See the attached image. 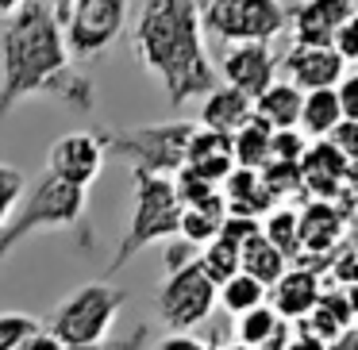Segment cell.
I'll return each mask as SVG.
<instances>
[{"label":"cell","instance_id":"1","mask_svg":"<svg viewBox=\"0 0 358 350\" xmlns=\"http://www.w3.org/2000/svg\"><path fill=\"white\" fill-rule=\"evenodd\" d=\"M31 96L62 101L73 112H93L96 85L73 70L55 20V4L20 0L16 16L0 31V119H8Z\"/></svg>","mask_w":358,"mask_h":350},{"label":"cell","instance_id":"2","mask_svg":"<svg viewBox=\"0 0 358 350\" xmlns=\"http://www.w3.org/2000/svg\"><path fill=\"white\" fill-rule=\"evenodd\" d=\"M131 54L162 85L173 108L208 96L220 85L212 58L204 50L201 4L193 0H150L139 4L131 27Z\"/></svg>","mask_w":358,"mask_h":350},{"label":"cell","instance_id":"3","mask_svg":"<svg viewBox=\"0 0 358 350\" xmlns=\"http://www.w3.org/2000/svg\"><path fill=\"white\" fill-rule=\"evenodd\" d=\"M89 219V193L62 185L50 173H39L24 189L16 212L0 227V265L12 258V250L24 247L39 231H81Z\"/></svg>","mask_w":358,"mask_h":350},{"label":"cell","instance_id":"4","mask_svg":"<svg viewBox=\"0 0 358 350\" xmlns=\"http://www.w3.org/2000/svg\"><path fill=\"white\" fill-rule=\"evenodd\" d=\"M131 8L127 0H58L55 20L62 27V43L70 54L73 70L104 58L116 39L131 27Z\"/></svg>","mask_w":358,"mask_h":350},{"label":"cell","instance_id":"5","mask_svg":"<svg viewBox=\"0 0 358 350\" xmlns=\"http://www.w3.org/2000/svg\"><path fill=\"white\" fill-rule=\"evenodd\" d=\"M131 189H135V204H131V219L127 231L116 247L108 273H120L135 254H143L155 242H170L178 239V224H181V204L173 196V181L170 177H150V173H131Z\"/></svg>","mask_w":358,"mask_h":350},{"label":"cell","instance_id":"6","mask_svg":"<svg viewBox=\"0 0 358 350\" xmlns=\"http://www.w3.org/2000/svg\"><path fill=\"white\" fill-rule=\"evenodd\" d=\"M196 124L170 119V124H143V127H116V131H96L104 143V154H116L131 166V173L150 177H173L185 166V147L193 139Z\"/></svg>","mask_w":358,"mask_h":350},{"label":"cell","instance_id":"7","mask_svg":"<svg viewBox=\"0 0 358 350\" xmlns=\"http://www.w3.org/2000/svg\"><path fill=\"white\" fill-rule=\"evenodd\" d=\"M127 304V293L116 289L112 281H89V285L66 293L62 300L55 304L47 319V331L70 347H93V342H104L116 323L120 308Z\"/></svg>","mask_w":358,"mask_h":350},{"label":"cell","instance_id":"8","mask_svg":"<svg viewBox=\"0 0 358 350\" xmlns=\"http://www.w3.org/2000/svg\"><path fill=\"white\" fill-rule=\"evenodd\" d=\"M201 27L216 35L224 47L266 43L289 27V4L273 0H208L201 4Z\"/></svg>","mask_w":358,"mask_h":350},{"label":"cell","instance_id":"9","mask_svg":"<svg viewBox=\"0 0 358 350\" xmlns=\"http://www.w3.org/2000/svg\"><path fill=\"white\" fill-rule=\"evenodd\" d=\"M155 308H158V319L170 327V335H189L193 327H201L212 316V308H216V285L193 262L162 281V289L155 296Z\"/></svg>","mask_w":358,"mask_h":350},{"label":"cell","instance_id":"10","mask_svg":"<svg viewBox=\"0 0 358 350\" xmlns=\"http://www.w3.org/2000/svg\"><path fill=\"white\" fill-rule=\"evenodd\" d=\"M104 158L108 154H104V143H101L96 131H70L50 147L47 173L58 177L62 185L89 193V185H93V181L101 177V170H104Z\"/></svg>","mask_w":358,"mask_h":350},{"label":"cell","instance_id":"11","mask_svg":"<svg viewBox=\"0 0 358 350\" xmlns=\"http://www.w3.org/2000/svg\"><path fill=\"white\" fill-rule=\"evenodd\" d=\"M224 78L220 85L243 93L247 101H258L266 89L278 81V58L266 43H243V47H224V58H220V73Z\"/></svg>","mask_w":358,"mask_h":350},{"label":"cell","instance_id":"12","mask_svg":"<svg viewBox=\"0 0 358 350\" xmlns=\"http://www.w3.org/2000/svg\"><path fill=\"white\" fill-rule=\"evenodd\" d=\"M355 12L350 0H312V4H293L289 8V27H293V47H316L331 50V39L339 24Z\"/></svg>","mask_w":358,"mask_h":350},{"label":"cell","instance_id":"13","mask_svg":"<svg viewBox=\"0 0 358 350\" xmlns=\"http://www.w3.org/2000/svg\"><path fill=\"white\" fill-rule=\"evenodd\" d=\"M285 81L296 89V93H324V89H335L347 73V66L339 62L335 50H316V47H293L285 58Z\"/></svg>","mask_w":358,"mask_h":350},{"label":"cell","instance_id":"14","mask_svg":"<svg viewBox=\"0 0 358 350\" xmlns=\"http://www.w3.org/2000/svg\"><path fill=\"white\" fill-rule=\"evenodd\" d=\"M320 293H324V285H320L316 270H304V265L293 270V265H289L278 285L266 289V304L273 308V316H278L281 323H301V319L316 308Z\"/></svg>","mask_w":358,"mask_h":350},{"label":"cell","instance_id":"15","mask_svg":"<svg viewBox=\"0 0 358 350\" xmlns=\"http://www.w3.org/2000/svg\"><path fill=\"white\" fill-rule=\"evenodd\" d=\"M347 235V224H343V212L327 200H308L304 212H296V239H301L304 254L327 258L339 239Z\"/></svg>","mask_w":358,"mask_h":350},{"label":"cell","instance_id":"16","mask_svg":"<svg viewBox=\"0 0 358 350\" xmlns=\"http://www.w3.org/2000/svg\"><path fill=\"white\" fill-rule=\"evenodd\" d=\"M296 170H301V193H312V200H327V196L339 193L343 177H347V158L327 139H320L308 143Z\"/></svg>","mask_w":358,"mask_h":350},{"label":"cell","instance_id":"17","mask_svg":"<svg viewBox=\"0 0 358 350\" xmlns=\"http://www.w3.org/2000/svg\"><path fill=\"white\" fill-rule=\"evenodd\" d=\"M181 170L196 173L201 181H208V185H224L227 173L235 170V158H231V135H216V131H204V127H196L193 139H189L185 147V166Z\"/></svg>","mask_w":358,"mask_h":350},{"label":"cell","instance_id":"18","mask_svg":"<svg viewBox=\"0 0 358 350\" xmlns=\"http://www.w3.org/2000/svg\"><path fill=\"white\" fill-rule=\"evenodd\" d=\"M350 327H355V319H350L347 293H343V289H324L316 308L296 323V331H304V335H312V339H320L324 347H331V342L343 339Z\"/></svg>","mask_w":358,"mask_h":350},{"label":"cell","instance_id":"19","mask_svg":"<svg viewBox=\"0 0 358 350\" xmlns=\"http://www.w3.org/2000/svg\"><path fill=\"white\" fill-rule=\"evenodd\" d=\"M250 116H255V101H247L227 85H216L201 104V127L216 135H235L239 127L250 124Z\"/></svg>","mask_w":358,"mask_h":350},{"label":"cell","instance_id":"20","mask_svg":"<svg viewBox=\"0 0 358 350\" xmlns=\"http://www.w3.org/2000/svg\"><path fill=\"white\" fill-rule=\"evenodd\" d=\"M301 104H304V93H296L289 81H273L255 101V119H262L270 131H296V124H301Z\"/></svg>","mask_w":358,"mask_h":350},{"label":"cell","instance_id":"21","mask_svg":"<svg viewBox=\"0 0 358 350\" xmlns=\"http://www.w3.org/2000/svg\"><path fill=\"white\" fill-rule=\"evenodd\" d=\"M285 270H289V262L270 247V242L262 239V231H258L255 239H247V242L239 247V273H247V277H250V281H258L262 289L278 285Z\"/></svg>","mask_w":358,"mask_h":350},{"label":"cell","instance_id":"22","mask_svg":"<svg viewBox=\"0 0 358 350\" xmlns=\"http://www.w3.org/2000/svg\"><path fill=\"white\" fill-rule=\"evenodd\" d=\"M343 124V112H339V101H335V89H324V93H304V104H301V135L312 143L327 139L335 127Z\"/></svg>","mask_w":358,"mask_h":350},{"label":"cell","instance_id":"23","mask_svg":"<svg viewBox=\"0 0 358 350\" xmlns=\"http://www.w3.org/2000/svg\"><path fill=\"white\" fill-rule=\"evenodd\" d=\"M270 139L273 131L262 124V119L250 116L247 127H239V131L231 135V158H235V170H262L266 162H270Z\"/></svg>","mask_w":358,"mask_h":350},{"label":"cell","instance_id":"24","mask_svg":"<svg viewBox=\"0 0 358 350\" xmlns=\"http://www.w3.org/2000/svg\"><path fill=\"white\" fill-rule=\"evenodd\" d=\"M224 219H227L224 200L212 204V208H189V212H181L178 239L189 242L193 250H204L212 239H220V227H224Z\"/></svg>","mask_w":358,"mask_h":350},{"label":"cell","instance_id":"25","mask_svg":"<svg viewBox=\"0 0 358 350\" xmlns=\"http://www.w3.org/2000/svg\"><path fill=\"white\" fill-rule=\"evenodd\" d=\"M216 304L239 319V316H247V312L262 308V304H266V289L258 285V281H250L247 273H235L231 281H224V285L216 289Z\"/></svg>","mask_w":358,"mask_h":350},{"label":"cell","instance_id":"26","mask_svg":"<svg viewBox=\"0 0 358 350\" xmlns=\"http://www.w3.org/2000/svg\"><path fill=\"white\" fill-rule=\"evenodd\" d=\"M262 239L270 242V247L289 262V258L301 250V239H296V208H289V204H278V208H273L270 216L262 219Z\"/></svg>","mask_w":358,"mask_h":350},{"label":"cell","instance_id":"27","mask_svg":"<svg viewBox=\"0 0 358 350\" xmlns=\"http://www.w3.org/2000/svg\"><path fill=\"white\" fill-rule=\"evenodd\" d=\"M196 265L204 270V277L212 281V285H224V281H231L235 273H239V247L227 239H212L208 247L196 254Z\"/></svg>","mask_w":358,"mask_h":350},{"label":"cell","instance_id":"28","mask_svg":"<svg viewBox=\"0 0 358 350\" xmlns=\"http://www.w3.org/2000/svg\"><path fill=\"white\" fill-rule=\"evenodd\" d=\"M278 327H281V319L273 316L270 304H262V308H255V312L235 319V342H239V347H250V350H262L266 342L273 339Z\"/></svg>","mask_w":358,"mask_h":350},{"label":"cell","instance_id":"29","mask_svg":"<svg viewBox=\"0 0 358 350\" xmlns=\"http://www.w3.org/2000/svg\"><path fill=\"white\" fill-rule=\"evenodd\" d=\"M170 181H173V196H178L181 212H189V208H212V204H220V200H224L216 185L201 181L196 173H189V170H178Z\"/></svg>","mask_w":358,"mask_h":350},{"label":"cell","instance_id":"30","mask_svg":"<svg viewBox=\"0 0 358 350\" xmlns=\"http://www.w3.org/2000/svg\"><path fill=\"white\" fill-rule=\"evenodd\" d=\"M39 327L43 323L27 312H0V350H20Z\"/></svg>","mask_w":358,"mask_h":350},{"label":"cell","instance_id":"31","mask_svg":"<svg viewBox=\"0 0 358 350\" xmlns=\"http://www.w3.org/2000/svg\"><path fill=\"white\" fill-rule=\"evenodd\" d=\"M24 189H27L24 170H16V166H8V162H0V227L8 224V216L16 212Z\"/></svg>","mask_w":358,"mask_h":350},{"label":"cell","instance_id":"32","mask_svg":"<svg viewBox=\"0 0 358 350\" xmlns=\"http://www.w3.org/2000/svg\"><path fill=\"white\" fill-rule=\"evenodd\" d=\"M304 150H308V139H304L301 131H273L270 139V162L278 166H301ZM266 162V166H270Z\"/></svg>","mask_w":358,"mask_h":350},{"label":"cell","instance_id":"33","mask_svg":"<svg viewBox=\"0 0 358 350\" xmlns=\"http://www.w3.org/2000/svg\"><path fill=\"white\" fill-rule=\"evenodd\" d=\"M331 50L339 54L343 66L358 62V4H355V12L339 24V31H335V39H331Z\"/></svg>","mask_w":358,"mask_h":350},{"label":"cell","instance_id":"34","mask_svg":"<svg viewBox=\"0 0 358 350\" xmlns=\"http://www.w3.org/2000/svg\"><path fill=\"white\" fill-rule=\"evenodd\" d=\"M196 254H201V250H193L189 242H181V239L162 242V265H166V277H170V273H178V270H185V265H193V262H196Z\"/></svg>","mask_w":358,"mask_h":350},{"label":"cell","instance_id":"35","mask_svg":"<svg viewBox=\"0 0 358 350\" xmlns=\"http://www.w3.org/2000/svg\"><path fill=\"white\" fill-rule=\"evenodd\" d=\"M335 101L347 124H358V73H343V81L335 85Z\"/></svg>","mask_w":358,"mask_h":350},{"label":"cell","instance_id":"36","mask_svg":"<svg viewBox=\"0 0 358 350\" xmlns=\"http://www.w3.org/2000/svg\"><path fill=\"white\" fill-rule=\"evenodd\" d=\"M327 143H331L347 162H358V124H347V119H343V124L327 135Z\"/></svg>","mask_w":358,"mask_h":350},{"label":"cell","instance_id":"37","mask_svg":"<svg viewBox=\"0 0 358 350\" xmlns=\"http://www.w3.org/2000/svg\"><path fill=\"white\" fill-rule=\"evenodd\" d=\"M143 342H147V323H139L124 339H104V342H93V347H70V350H139Z\"/></svg>","mask_w":358,"mask_h":350},{"label":"cell","instance_id":"38","mask_svg":"<svg viewBox=\"0 0 358 350\" xmlns=\"http://www.w3.org/2000/svg\"><path fill=\"white\" fill-rule=\"evenodd\" d=\"M331 277L339 281V285L355 289L358 285V250H347V254H339L331 262Z\"/></svg>","mask_w":358,"mask_h":350},{"label":"cell","instance_id":"39","mask_svg":"<svg viewBox=\"0 0 358 350\" xmlns=\"http://www.w3.org/2000/svg\"><path fill=\"white\" fill-rule=\"evenodd\" d=\"M155 350H216V347L204 342V339H196V335H166Z\"/></svg>","mask_w":358,"mask_h":350},{"label":"cell","instance_id":"40","mask_svg":"<svg viewBox=\"0 0 358 350\" xmlns=\"http://www.w3.org/2000/svg\"><path fill=\"white\" fill-rule=\"evenodd\" d=\"M20 350H66V347H62V342H58L50 331H47V327H39V331H35L31 339H27L24 347H20Z\"/></svg>","mask_w":358,"mask_h":350},{"label":"cell","instance_id":"41","mask_svg":"<svg viewBox=\"0 0 358 350\" xmlns=\"http://www.w3.org/2000/svg\"><path fill=\"white\" fill-rule=\"evenodd\" d=\"M285 350H327L320 339H312V335H304V331H296L293 339H289V347Z\"/></svg>","mask_w":358,"mask_h":350},{"label":"cell","instance_id":"42","mask_svg":"<svg viewBox=\"0 0 358 350\" xmlns=\"http://www.w3.org/2000/svg\"><path fill=\"white\" fill-rule=\"evenodd\" d=\"M327 350H358V331H355V327H350V331L343 335V339H335V342H331V347H327Z\"/></svg>","mask_w":358,"mask_h":350},{"label":"cell","instance_id":"43","mask_svg":"<svg viewBox=\"0 0 358 350\" xmlns=\"http://www.w3.org/2000/svg\"><path fill=\"white\" fill-rule=\"evenodd\" d=\"M347 293V304H350V319H355V331H358V285L355 289H343Z\"/></svg>","mask_w":358,"mask_h":350},{"label":"cell","instance_id":"44","mask_svg":"<svg viewBox=\"0 0 358 350\" xmlns=\"http://www.w3.org/2000/svg\"><path fill=\"white\" fill-rule=\"evenodd\" d=\"M16 8H20V0H0V20L8 24V20L16 16Z\"/></svg>","mask_w":358,"mask_h":350},{"label":"cell","instance_id":"45","mask_svg":"<svg viewBox=\"0 0 358 350\" xmlns=\"http://www.w3.org/2000/svg\"><path fill=\"white\" fill-rule=\"evenodd\" d=\"M224 350H250V347H239V342H231V347H224Z\"/></svg>","mask_w":358,"mask_h":350}]
</instances>
